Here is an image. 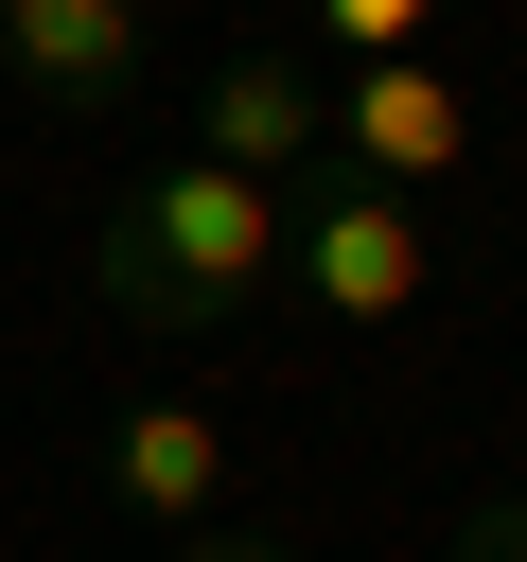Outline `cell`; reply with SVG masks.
I'll list each match as a JSON object with an SVG mask.
<instances>
[{"label": "cell", "mask_w": 527, "mask_h": 562, "mask_svg": "<svg viewBox=\"0 0 527 562\" xmlns=\"http://www.w3.org/2000/svg\"><path fill=\"white\" fill-rule=\"evenodd\" d=\"M176 562H281V544H264V527H193Z\"/></svg>", "instance_id": "obj_8"}, {"label": "cell", "mask_w": 527, "mask_h": 562, "mask_svg": "<svg viewBox=\"0 0 527 562\" xmlns=\"http://www.w3.org/2000/svg\"><path fill=\"white\" fill-rule=\"evenodd\" d=\"M439 562H527V492H474V509H457V544H439Z\"/></svg>", "instance_id": "obj_7"}, {"label": "cell", "mask_w": 527, "mask_h": 562, "mask_svg": "<svg viewBox=\"0 0 527 562\" xmlns=\"http://www.w3.org/2000/svg\"><path fill=\"white\" fill-rule=\"evenodd\" d=\"M0 88H35V105H123V88H141V0H0Z\"/></svg>", "instance_id": "obj_5"}, {"label": "cell", "mask_w": 527, "mask_h": 562, "mask_svg": "<svg viewBox=\"0 0 527 562\" xmlns=\"http://www.w3.org/2000/svg\"><path fill=\"white\" fill-rule=\"evenodd\" d=\"M457 140H474V123H457L439 70H351V88H334V158H351V193H439Z\"/></svg>", "instance_id": "obj_4"}, {"label": "cell", "mask_w": 527, "mask_h": 562, "mask_svg": "<svg viewBox=\"0 0 527 562\" xmlns=\"http://www.w3.org/2000/svg\"><path fill=\"white\" fill-rule=\"evenodd\" d=\"M105 492H123L141 527H211V492H228V422H211V404H123V422H105Z\"/></svg>", "instance_id": "obj_6"}, {"label": "cell", "mask_w": 527, "mask_h": 562, "mask_svg": "<svg viewBox=\"0 0 527 562\" xmlns=\"http://www.w3.org/2000/svg\"><path fill=\"white\" fill-rule=\"evenodd\" d=\"M299 299H316V316H404V299H422V211L334 176V193L299 211Z\"/></svg>", "instance_id": "obj_3"}, {"label": "cell", "mask_w": 527, "mask_h": 562, "mask_svg": "<svg viewBox=\"0 0 527 562\" xmlns=\"http://www.w3.org/2000/svg\"><path fill=\"white\" fill-rule=\"evenodd\" d=\"M316 140H334V88H316V70L281 53V35L211 53V88H193V158H211V176H264V193H281V176H299Z\"/></svg>", "instance_id": "obj_2"}, {"label": "cell", "mask_w": 527, "mask_h": 562, "mask_svg": "<svg viewBox=\"0 0 527 562\" xmlns=\"http://www.w3.org/2000/svg\"><path fill=\"white\" fill-rule=\"evenodd\" d=\"M281 263H299V193L211 176L193 140L88 228V281H105V316H141V334H211V316H246Z\"/></svg>", "instance_id": "obj_1"}]
</instances>
